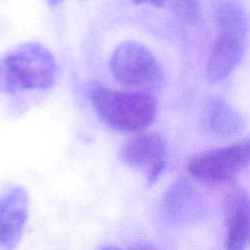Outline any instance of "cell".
Masks as SVG:
<instances>
[{
    "instance_id": "1",
    "label": "cell",
    "mask_w": 250,
    "mask_h": 250,
    "mask_svg": "<svg viewBox=\"0 0 250 250\" xmlns=\"http://www.w3.org/2000/svg\"><path fill=\"white\" fill-rule=\"evenodd\" d=\"M58 73L52 53L39 42L18 45L0 56V92L16 94L51 87Z\"/></svg>"
},
{
    "instance_id": "2",
    "label": "cell",
    "mask_w": 250,
    "mask_h": 250,
    "mask_svg": "<svg viewBox=\"0 0 250 250\" xmlns=\"http://www.w3.org/2000/svg\"><path fill=\"white\" fill-rule=\"evenodd\" d=\"M89 97L99 117L120 132L144 130L156 115V101L143 92L114 91L94 81L89 86Z\"/></svg>"
},
{
    "instance_id": "3",
    "label": "cell",
    "mask_w": 250,
    "mask_h": 250,
    "mask_svg": "<svg viewBox=\"0 0 250 250\" xmlns=\"http://www.w3.org/2000/svg\"><path fill=\"white\" fill-rule=\"evenodd\" d=\"M110 69L114 79L127 88H152L162 80L161 66L156 58L136 41H125L114 50Z\"/></svg>"
},
{
    "instance_id": "4",
    "label": "cell",
    "mask_w": 250,
    "mask_h": 250,
    "mask_svg": "<svg viewBox=\"0 0 250 250\" xmlns=\"http://www.w3.org/2000/svg\"><path fill=\"white\" fill-rule=\"evenodd\" d=\"M249 160L250 144L246 139L192 157L188 161V169L194 178L200 181L224 183L244 170L248 166Z\"/></svg>"
},
{
    "instance_id": "5",
    "label": "cell",
    "mask_w": 250,
    "mask_h": 250,
    "mask_svg": "<svg viewBox=\"0 0 250 250\" xmlns=\"http://www.w3.org/2000/svg\"><path fill=\"white\" fill-rule=\"evenodd\" d=\"M29 200L20 186L10 188L0 196V249L14 250L20 243L28 218Z\"/></svg>"
},
{
    "instance_id": "6",
    "label": "cell",
    "mask_w": 250,
    "mask_h": 250,
    "mask_svg": "<svg viewBox=\"0 0 250 250\" xmlns=\"http://www.w3.org/2000/svg\"><path fill=\"white\" fill-rule=\"evenodd\" d=\"M226 250H245L249 242V198L243 189L228 194L226 199Z\"/></svg>"
},
{
    "instance_id": "7",
    "label": "cell",
    "mask_w": 250,
    "mask_h": 250,
    "mask_svg": "<svg viewBox=\"0 0 250 250\" xmlns=\"http://www.w3.org/2000/svg\"><path fill=\"white\" fill-rule=\"evenodd\" d=\"M244 44V37L218 33L206 67V74L210 81H221L233 71L241 60Z\"/></svg>"
},
{
    "instance_id": "8",
    "label": "cell",
    "mask_w": 250,
    "mask_h": 250,
    "mask_svg": "<svg viewBox=\"0 0 250 250\" xmlns=\"http://www.w3.org/2000/svg\"><path fill=\"white\" fill-rule=\"evenodd\" d=\"M165 151V143L161 137L156 134H144L123 145L121 157L131 167L149 169L163 160Z\"/></svg>"
},
{
    "instance_id": "9",
    "label": "cell",
    "mask_w": 250,
    "mask_h": 250,
    "mask_svg": "<svg viewBox=\"0 0 250 250\" xmlns=\"http://www.w3.org/2000/svg\"><path fill=\"white\" fill-rule=\"evenodd\" d=\"M203 123L213 135L224 138L238 134L244 127L241 115L221 99L212 100L205 106Z\"/></svg>"
},
{
    "instance_id": "10",
    "label": "cell",
    "mask_w": 250,
    "mask_h": 250,
    "mask_svg": "<svg viewBox=\"0 0 250 250\" xmlns=\"http://www.w3.org/2000/svg\"><path fill=\"white\" fill-rule=\"evenodd\" d=\"M218 33L234 34L246 38L247 18L242 7L234 0H223L215 11Z\"/></svg>"
},
{
    "instance_id": "11",
    "label": "cell",
    "mask_w": 250,
    "mask_h": 250,
    "mask_svg": "<svg viewBox=\"0 0 250 250\" xmlns=\"http://www.w3.org/2000/svg\"><path fill=\"white\" fill-rule=\"evenodd\" d=\"M189 194V187L185 181L177 182L168 191L165 196L164 204L168 212L174 214L186 205V201Z\"/></svg>"
},
{
    "instance_id": "12",
    "label": "cell",
    "mask_w": 250,
    "mask_h": 250,
    "mask_svg": "<svg viewBox=\"0 0 250 250\" xmlns=\"http://www.w3.org/2000/svg\"><path fill=\"white\" fill-rule=\"evenodd\" d=\"M165 168V162L164 160L159 161L155 164H153L149 169H148V174H147V183L148 185H153L161 176Z\"/></svg>"
},
{
    "instance_id": "13",
    "label": "cell",
    "mask_w": 250,
    "mask_h": 250,
    "mask_svg": "<svg viewBox=\"0 0 250 250\" xmlns=\"http://www.w3.org/2000/svg\"><path fill=\"white\" fill-rule=\"evenodd\" d=\"M135 4H144V3H149L155 7H163L165 0H132Z\"/></svg>"
},
{
    "instance_id": "14",
    "label": "cell",
    "mask_w": 250,
    "mask_h": 250,
    "mask_svg": "<svg viewBox=\"0 0 250 250\" xmlns=\"http://www.w3.org/2000/svg\"><path fill=\"white\" fill-rule=\"evenodd\" d=\"M100 250H120V249L116 246H113V245H104Z\"/></svg>"
},
{
    "instance_id": "15",
    "label": "cell",
    "mask_w": 250,
    "mask_h": 250,
    "mask_svg": "<svg viewBox=\"0 0 250 250\" xmlns=\"http://www.w3.org/2000/svg\"><path fill=\"white\" fill-rule=\"evenodd\" d=\"M47 1H48V3H49L51 6H55V5L59 4L62 0H47Z\"/></svg>"
},
{
    "instance_id": "16",
    "label": "cell",
    "mask_w": 250,
    "mask_h": 250,
    "mask_svg": "<svg viewBox=\"0 0 250 250\" xmlns=\"http://www.w3.org/2000/svg\"><path fill=\"white\" fill-rule=\"evenodd\" d=\"M134 250H155V249H152V248H149V247H145V248H141V249H134Z\"/></svg>"
}]
</instances>
